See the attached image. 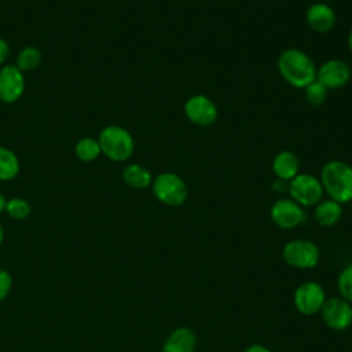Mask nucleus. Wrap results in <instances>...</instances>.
<instances>
[{
  "mask_svg": "<svg viewBox=\"0 0 352 352\" xmlns=\"http://www.w3.org/2000/svg\"><path fill=\"white\" fill-rule=\"evenodd\" d=\"M280 77L293 88L304 89L316 80V66L311 56L298 48H287L276 60Z\"/></svg>",
  "mask_w": 352,
  "mask_h": 352,
  "instance_id": "1",
  "label": "nucleus"
},
{
  "mask_svg": "<svg viewBox=\"0 0 352 352\" xmlns=\"http://www.w3.org/2000/svg\"><path fill=\"white\" fill-rule=\"evenodd\" d=\"M319 180L330 199L341 205L352 201V166L349 164L341 160L327 161L320 170Z\"/></svg>",
  "mask_w": 352,
  "mask_h": 352,
  "instance_id": "2",
  "label": "nucleus"
},
{
  "mask_svg": "<svg viewBox=\"0 0 352 352\" xmlns=\"http://www.w3.org/2000/svg\"><path fill=\"white\" fill-rule=\"evenodd\" d=\"M102 154L114 162L129 160L135 151V139L128 129L120 125L104 126L98 138Z\"/></svg>",
  "mask_w": 352,
  "mask_h": 352,
  "instance_id": "3",
  "label": "nucleus"
},
{
  "mask_svg": "<svg viewBox=\"0 0 352 352\" xmlns=\"http://www.w3.org/2000/svg\"><path fill=\"white\" fill-rule=\"evenodd\" d=\"M151 191L157 201L172 208L183 205L188 197L186 182L173 172H162L155 176L151 183Z\"/></svg>",
  "mask_w": 352,
  "mask_h": 352,
  "instance_id": "4",
  "label": "nucleus"
},
{
  "mask_svg": "<svg viewBox=\"0 0 352 352\" xmlns=\"http://www.w3.org/2000/svg\"><path fill=\"white\" fill-rule=\"evenodd\" d=\"M287 192L302 208L315 206L323 199L324 194L320 180L309 173H298L287 182Z\"/></svg>",
  "mask_w": 352,
  "mask_h": 352,
  "instance_id": "5",
  "label": "nucleus"
},
{
  "mask_svg": "<svg viewBox=\"0 0 352 352\" xmlns=\"http://www.w3.org/2000/svg\"><path fill=\"white\" fill-rule=\"evenodd\" d=\"M286 264L298 270H309L318 265L320 258L319 248L308 239H292L282 249Z\"/></svg>",
  "mask_w": 352,
  "mask_h": 352,
  "instance_id": "6",
  "label": "nucleus"
},
{
  "mask_svg": "<svg viewBox=\"0 0 352 352\" xmlns=\"http://www.w3.org/2000/svg\"><path fill=\"white\" fill-rule=\"evenodd\" d=\"M183 110L187 120L197 126H210L216 122L219 116L214 102L204 94L190 96L186 100Z\"/></svg>",
  "mask_w": 352,
  "mask_h": 352,
  "instance_id": "7",
  "label": "nucleus"
},
{
  "mask_svg": "<svg viewBox=\"0 0 352 352\" xmlns=\"http://www.w3.org/2000/svg\"><path fill=\"white\" fill-rule=\"evenodd\" d=\"M320 315L329 329L337 331L346 330L352 324V304L342 297L326 298Z\"/></svg>",
  "mask_w": 352,
  "mask_h": 352,
  "instance_id": "8",
  "label": "nucleus"
},
{
  "mask_svg": "<svg viewBox=\"0 0 352 352\" xmlns=\"http://www.w3.org/2000/svg\"><path fill=\"white\" fill-rule=\"evenodd\" d=\"M326 293L322 285L314 280L301 283L294 292V307L302 315H314L320 312L324 301Z\"/></svg>",
  "mask_w": 352,
  "mask_h": 352,
  "instance_id": "9",
  "label": "nucleus"
},
{
  "mask_svg": "<svg viewBox=\"0 0 352 352\" xmlns=\"http://www.w3.org/2000/svg\"><path fill=\"white\" fill-rule=\"evenodd\" d=\"M270 216L274 224L282 230L296 228L305 219L302 206H300L292 198L276 199L270 209Z\"/></svg>",
  "mask_w": 352,
  "mask_h": 352,
  "instance_id": "10",
  "label": "nucleus"
},
{
  "mask_svg": "<svg viewBox=\"0 0 352 352\" xmlns=\"http://www.w3.org/2000/svg\"><path fill=\"white\" fill-rule=\"evenodd\" d=\"M351 78V69L342 59H329L316 70V80L329 91L340 89L348 84Z\"/></svg>",
  "mask_w": 352,
  "mask_h": 352,
  "instance_id": "11",
  "label": "nucleus"
},
{
  "mask_svg": "<svg viewBox=\"0 0 352 352\" xmlns=\"http://www.w3.org/2000/svg\"><path fill=\"white\" fill-rule=\"evenodd\" d=\"M25 76L16 65H4L0 69V100L15 103L25 92Z\"/></svg>",
  "mask_w": 352,
  "mask_h": 352,
  "instance_id": "12",
  "label": "nucleus"
},
{
  "mask_svg": "<svg viewBox=\"0 0 352 352\" xmlns=\"http://www.w3.org/2000/svg\"><path fill=\"white\" fill-rule=\"evenodd\" d=\"M307 25L316 33H327L333 30L337 22L336 11L331 6L318 1L312 3L305 12Z\"/></svg>",
  "mask_w": 352,
  "mask_h": 352,
  "instance_id": "13",
  "label": "nucleus"
},
{
  "mask_svg": "<svg viewBox=\"0 0 352 352\" xmlns=\"http://www.w3.org/2000/svg\"><path fill=\"white\" fill-rule=\"evenodd\" d=\"M197 337L190 327L173 329L162 344L161 352H195Z\"/></svg>",
  "mask_w": 352,
  "mask_h": 352,
  "instance_id": "14",
  "label": "nucleus"
},
{
  "mask_svg": "<svg viewBox=\"0 0 352 352\" xmlns=\"http://www.w3.org/2000/svg\"><path fill=\"white\" fill-rule=\"evenodd\" d=\"M272 170L276 179L283 182H290L300 172L298 157L290 150L279 151L272 160Z\"/></svg>",
  "mask_w": 352,
  "mask_h": 352,
  "instance_id": "15",
  "label": "nucleus"
},
{
  "mask_svg": "<svg viewBox=\"0 0 352 352\" xmlns=\"http://www.w3.org/2000/svg\"><path fill=\"white\" fill-rule=\"evenodd\" d=\"M342 216V205L334 199H322L315 205L314 217L322 227H331L338 223Z\"/></svg>",
  "mask_w": 352,
  "mask_h": 352,
  "instance_id": "16",
  "label": "nucleus"
},
{
  "mask_svg": "<svg viewBox=\"0 0 352 352\" xmlns=\"http://www.w3.org/2000/svg\"><path fill=\"white\" fill-rule=\"evenodd\" d=\"M122 180L131 188L143 190L151 186L153 176L146 166L140 164H129L122 170Z\"/></svg>",
  "mask_w": 352,
  "mask_h": 352,
  "instance_id": "17",
  "label": "nucleus"
},
{
  "mask_svg": "<svg viewBox=\"0 0 352 352\" xmlns=\"http://www.w3.org/2000/svg\"><path fill=\"white\" fill-rule=\"evenodd\" d=\"M21 164L18 155L4 146H0V180L10 182L19 175Z\"/></svg>",
  "mask_w": 352,
  "mask_h": 352,
  "instance_id": "18",
  "label": "nucleus"
},
{
  "mask_svg": "<svg viewBox=\"0 0 352 352\" xmlns=\"http://www.w3.org/2000/svg\"><path fill=\"white\" fill-rule=\"evenodd\" d=\"M74 154L82 162H92V161H95L102 154V150H100L98 139L89 138V136L81 138L76 143Z\"/></svg>",
  "mask_w": 352,
  "mask_h": 352,
  "instance_id": "19",
  "label": "nucleus"
},
{
  "mask_svg": "<svg viewBox=\"0 0 352 352\" xmlns=\"http://www.w3.org/2000/svg\"><path fill=\"white\" fill-rule=\"evenodd\" d=\"M43 60V55L41 51L37 47L33 45H28L25 48H22L18 52L16 56V67L19 70L25 72H33L34 69H37L41 65Z\"/></svg>",
  "mask_w": 352,
  "mask_h": 352,
  "instance_id": "20",
  "label": "nucleus"
},
{
  "mask_svg": "<svg viewBox=\"0 0 352 352\" xmlns=\"http://www.w3.org/2000/svg\"><path fill=\"white\" fill-rule=\"evenodd\" d=\"M4 212L14 220H25L30 216L32 206H30L29 201H26L25 198L14 197V198L7 199Z\"/></svg>",
  "mask_w": 352,
  "mask_h": 352,
  "instance_id": "21",
  "label": "nucleus"
},
{
  "mask_svg": "<svg viewBox=\"0 0 352 352\" xmlns=\"http://www.w3.org/2000/svg\"><path fill=\"white\" fill-rule=\"evenodd\" d=\"M304 96H305V100L311 106L318 107V106H322L326 102L327 89L318 80H315L304 88Z\"/></svg>",
  "mask_w": 352,
  "mask_h": 352,
  "instance_id": "22",
  "label": "nucleus"
},
{
  "mask_svg": "<svg viewBox=\"0 0 352 352\" xmlns=\"http://www.w3.org/2000/svg\"><path fill=\"white\" fill-rule=\"evenodd\" d=\"M340 296L352 304V264L345 267L337 279Z\"/></svg>",
  "mask_w": 352,
  "mask_h": 352,
  "instance_id": "23",
  "label": "nucleus"
},
{
  "mask_svg": "<svg viewBox=\"0 0 352 352\" xmlns=\"http://www.w3.org/2000/svg\"><path fill=\"white\" fill-rule=\"evenodd\" d=\"M12 289V276L11 274L4 270V268H0V302L4 301Z\"/></svg>",
  "mask_w": 352,
  "mask_h": 352,
  "instance_id": "24",
  "label": "nucleus"
},
{
  "mask_svg": "<svg viewBox=\"0 0 352 352\" xmlns=\"http://www.w3.org/2000/svg\"><path fill=\"white\" fill-rule=\"evenodd\" d=\"M8 55H10V45L4 38L0 37V66L4 65Z\"/></svg>",
  "mask_w": 352,
  "mask_h": 352,
  "instance_id": "25",
  "label": "nucleus"
},
{
  "mask_svg": "<svg viewBox=\"0 0 352 352\" xmlns=\"http://www.w3.org/2000/svg\"><path fill=\"white\" fill-rule=\"evenodd\" d=\"M243 352H271V351L265 345L253 344V345H249Z\"/></svg>",
  "mask_w": 352,
  "mask_h": 352,
  "instance_id": "26",
  "label": "nucleus"
},
{
  "mask_svg": "<svg viewBox=\"0 0 352 352\" xmlns=\"http://www.w3.org/2000/svg\"><path fill=\"white\" fill-rule=\"evenodd\" d=\"M6 202H7V199H6L4 195L0 192V213L4 212V209H6Z\"/></svg>",
  "mask_w": 352,
  "mask_h": 352,
  "instance_id": "27",
  "label": "nucleus"
},
{
  "mask_svg": "<svg viewBox=\"0 0 352 352\" xmlns=\"http://www.w3.org/2000/svg\"><path fill=\"white\" fill-rule=\"evenodd\" d=\"M346 41H348V47H349V50L352 51V29L349 30V34H348V38H346Z\"/></svg>",
  "mask_w": 352,
  "mask_h": 352,
  "instance_id": "28",
  "label": "nucleus"
},
{
  "mask_svg": "<svg viewBox=\"0 0 352 352\" xmlns=\"http://www.w3.org/2000/svg\"><path fill=\"white\" fill-rule=\"evenodd\" d=\"M3 239H4V230H3V227L0 224V245L3 243Z\"/></svg>",
  "mask_w": 352,
  "mask_h": 352,
  "instance_id": "29",
  "label": "nucleus"
},
{
  "mask_svg": "<svg viewBox=\"0 0 352 352\" xmlns=\"http://www.w3.org/2000/svg\"><path fill=\"white\" fill-rule=\"evenodd\" d=\"M351 202H352V201H351Z\"/></svg>",
  "mask_w": 352,
  "mask_h": 352,
  "instance_id": "30",
  "label": "nucleus"
}]
</instances>
